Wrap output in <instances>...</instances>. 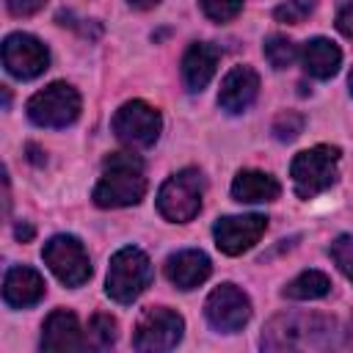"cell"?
<instances>
[{
  "mask_svg": "<svg viewBox=\"0 0 353 353\" xmlns=\"http://www.w3.org/2000/svg\"><path fill=\"white\" fill-rule=\"evenodd\" d=\"M146 193V176L141 157L130 152H113L105 157L102 176L94 188V204L113 210V207H130L138 204Z\"/></svg>",
  "mask_w": 353,
  "mask_h": 353,
  "instance_id": "obj_1",
  "label": "cell"
},
{
  "mask_svg": "<svg viewBox=\"0 0 353 353\" xmlns=\"http://www.w3.org/2000/svg\"><path fill=\"white\" fill-rule=\"evenodd\" d=\"M336 323L320 314H279L268 323L262 334V347L287 350V347H336Z\"/></svg>",
  "mask_w": 353,
  "mask_h": 353,
  "instance_id": "obj_2",
  "label": "cell"
},
{
  "mask_svg": "<svg viewBox=\"0 0 353 353\" xmlns=\"http://www.w3.org/2000/svg\"><path fill=\"white\" fill-rule=\"evenodd\" d=\"M336 165H339V149L336 146H312L301 154H295L290 165V176L295 185L298 199H314L317 193L328 190L336 182Z\"/></svg>",
  "mask_w": 353,
  "mask_h": 353,
  "instance_id": "obj_3",
  "label": "cell"
},
{
  "mask_svg": "<svg viewBox=\"0 0 353 353\" xmlns=\"http://www.w3.org/2000/svg\"><path fill=\"white\" fill-rule=\"evenodd\" d=\"M149 281H152V262L141 248L127 245L113 254L108 268V281H105V290L113 301L132 303L149 287Z\"/></svg>",
  "mask_w": 353,
  "mask_h": 353,
  "instance_id": "obj_4",
  "label": "cell"
},
{
  "mask_svg": "<svg viewBox=\"0 0 353 353\" xmlns=\"http://www.w3.org/2000/svg\"><path fill=\"white\" fill-rule=\"evenodd\" d=\"M204 196V176L196 168H182L168 176L157 193V210L165 221L188 223L199 215Z\"/></svg>",
  "mask_w": 353,
  "mask_h": 353,
  "instance_id": "obj_5",
  "label": "cell"
},
{
  "mask_svg": "<svg viewBox=\"0 0 353 353\" xmlns=\"http://www.w3.org/2000/svg\"><path fill=\"white\" fill-rule=\"evenodd\" d=\"M28 116L39 127H69L80 116V94L69 83H50L28 99Z\"/></svg>",
  "mask_w": 353,
  "mask_h": 353,
  "instance_id": "obj_6",
  "label": "cell"
},
{
  "mask_svg": "<svg viewBox=\"0 0 353 353\" xmlns=\"http://www.w3.org/2000/svg\"><path fill=\"white\" fill-rule=\"evenodd\" d=\"M47 268L63 281L66 287H80L91 279V259L83 248V243L72 234H55L44 243L41 251Z\"/></svg>",
  "mask_w": 353,
  "mask_h": 353,
  "instance_id": "obj_7",
  "label": "cell"
},
{
  "mask_svg": "<svg viewBox=\"0 0 353 353\" xmlns=\"http://www.w3.org/2000/svg\"><path fill=\"white\" fill-rule=\"evenodd\" d=\"M160 113L141 102V99H132V102H124L116 116H113V132L121 143L132 146V149H149L157 138H160Z\"/></svg>",
  "mask_w": 353,
  "mask_h": 353,
  "instance_id": "obj_8",
  "label": "cell"
},
{
  "mask_svg": "<svg viewBox=\"0 0 353 353\" xmlns=\"http://www.w3.org/2000/svg\"><path fill=\"white\" fill-rule=\"evenodd\" d=\"M182 331H185V323L176 312L165 306H152L141 314L132 345L135 350H171L179 345Z\"/></svg>",
  "mask_w": 353,
  "mask_h": 353,
  "instance_id": "obj_9",
  "label": "cell"
},
{
  "mask_svg": "<svg viewBox=\"0 0 353 353\" xmlns=\"http://www.w3.org/2000/svg\"><path fill=\"white\" fill-rule=\"evenodd\" d=\"M204 314L210 320V325L221 334H234L240 331L248 317H251V301L243 290H237L234 284H221L210 292L207 303H204Z\"/></svg>",
  "mask_w": 353,
  "mask_h": 353,
  "instance_id": "obj_10",
  "label": "cell"
},
{
  "mask_svg": "<svg viewBox=\"0 0 353 353\" xmlns=\"http://www.w3.org/2000/svg\"><path fill=\"white\" fill-rule=\"evenodd\" d=\"M3 63H6L8 74H14L19 80H33L47 69L50 52L30 33H11L3 41Z\"/></svg>",
  "mask_w": 353,
  "mask_h": 353,
  "instance_id": "obj_11",
  "label": "cell"
},
{
  "mask_svg": "<svg viewBox=\"0 0 353 353\" xmlns=\"http://www.w3.org/2000/svg\"><path fill=\"white\" fill-rule=\"evenodd\" d=\"M268 229V218L259 215V212H251V215H226L215 223L212 234H215V245L229 254V256H237L243 251H248Z\"/></svg>",
  "mask_w": 353,
  "mask_h": 353,
  "instance_id": "obj_12",
  "label": "cell"
},
{
  "mask_svg": "<svg viewBox=\"0 0 353 353\" xmlns=\"http://www.w3.org/2000/svg\"><path fill=\"white\" fill-rule=\"evenodd\" d=\"M259 94V74L251 66H234L226 72L221 91H218V105L226 113H243Z\"/></svg>",
  "mask_w": 353,
  "mask_h": 353,
  "instance_id": "obj_13",
  "label": "cell"
},
{
  "mask_svg": "<svg viewBox=\"0 0 353 353\" xmlns=\"http://www.w3.org/2000/svg\"><path fill=\"white\" fill-rule=\"evenodd\" d=\"M212 265H210V256L199 248H188V251H176L168 256L165 262V276L174 287L179 290H193L199 284L207 281Z\"/></svg>",
  "mask_w": 353,
  "mask_h": 353,
  "instance_id": "obj_14",
  "label": "cell"
},
{
  "mask_svg": "<svg viewBox=\"0 0 353 353\" xmlns=\"http://www.w3.org/2000/svg\"><path fill=\"white\" fill-rule=\"evenodd\" d=\"M44 279L33 270V268H8L6 279H3V298L8 306L14 309H28V306H36L41 298H44Z\"/></svg>",
  "mask_w": 353,
  "mask_h": 353,
  "instance_id": "obj_15",
  "label": "cell"
},
{
  "mask_svg": "<svg viewBox=\"0 0 353 353\" xmlns=\"http://www.w3.org/2000/svg\"><path fill=\"white\" fill-rule=\"evenodd\" d=\"M41 347L44 350H83L85 347V336L80 331V323L69 309H55L44 320Z\"/></svg>",
  "mask_w": 353,
  "mask_h": 353,
  "instance_id": "obj_16",
  "label": "cell"
},
{
  "mask_svg": "<svg viewBox=\"0 0 353 353\" xmlns=\"http://www.w3.org/2000/svg\"><path fill=\"white\" fill-rule=\"evenodd\" d=\"M215 66H218V50L212 44H204V41L190 44L188 52H185V58H182V80H185V88L188 91H201L212 80Z\"/></svg>",
  "mask_w": 353,
  "mask_h": 353,
  "instance_id": "obj_17",
  "label": "cell"
},
{
  "mask_svg": "<svg viewBox=\"0 0 353 353\" xmlns=\"http://www.w3.org/2000/svg\"><path fill=\"white\" fill-rule=\"evenodd\" d=\"M301 61H303V69H306L312 77L328 80V77L336 74V69H339V63H342V52H339V47H336L331 39L317 36V39H309V41L303 44Z\"/></svg>",
  "mask_w": 353,
  "mask_h": 353,
  "instance_id": "obj_18",
  "label": "cell"
},
{
  "mask_svg": "<svg viewBox=\"0 0 353 353\" xmlns=\"http://www.w3.org/2000/svg\"><path fill=\"white\" fill-rule=\"evenodd\" d=\"M281 193L279 182L265 174V171H240L232 182V196L234 201L256 204V201H273Z\"/></svg>",
  "mask_w": 353,
  "mask_h": 353,
  "instance_id": "obj_19",
  "label": "cell"
},
{
  "mask_svg": "<svg viewBox=\"0 0 353 353\" xmlns=\"http://www.w3.org/2000/svg\"><path fill=\"white\" fill-rule=\"evenodd\" d=\"M331 290V279L320 270H303L301 276H295L287 287H284V295L292 298V301H314V298H323L328 295Z\"/></svg>",
  "mask_w": 353,
  "mask_h": 353,
  "instance_id": "obj_20",
  "label": "cell"
},
{
  "mask_svg": "<svg viewBox=\"0 0 353 353\" xmlns=\"http://www.w3.org/2000/svg\"><path fill=\"white\" fill-rule=\"evenodd\" d=\"M116 336H119V325L110 314H94L91 323H88V334H85V347L91 350H108L116 345Z\"/></svg>",
  "mask_w": 353,
  "mask_h": 353,
  "instance_id": "obj_21",
  "label": "cell"
},
{
  "mask_svg": "<svg viewBox=\"0 0 353 353\" xmlns=\"http://www.w3.org/2000/svg\"><path fill=\"white\" fill-rule=\"evenodd\" d=\"M298 55V47L292 44V39L281 36V33H273L268 41H265V58L270 61L273 69H287Z\"/></svg>",
  "mask_w": 353,
  "mask_h": 353,
  "instance_id": "obj_22",
  "label": "cell"
},
{
  "mask_svg": "<svg viewBox=\"0 0 353 353\" xmlns=\"http://www.w3.org/2000/svg\"><path fill=\"white\" fill-rule=\"evenodd\" d=\"M314 6H317V0H284V3L273 11V17H276L279 22H284V25H301V22L314 11Z\"/></svg>",
  "mask_w": 353,
  "mask_h": 353,
  "instance_id": "obj_23",
  "label": "cell"
},
{
  "mask_svg": "<svg viewBox=\"0 0 353 353\" xmlns=\"http://www.w3.org/2000/svg\"><path fill=\"white\" fill-rule=\"evenodd\" d=\"M201 3V11L212 19V22H229L240 14L243 8V0H199Z\"/></svg>",
  "mask_w": 353,
  "mask_h": 353,
  "instance_id": "obj_24",
  "label": "cell"
},
{
  "mask_svg": "<svg viewBox=\"0 0 353 353\" xmlns=\"http://www.w3.org/2000/svg\"><path fill=\"white\" fill-rule=\"evenodd\" d=\"M331 259L353 281V234H342L331 243Z\"/></svg>",
  "mask_w": 353,
  "mask_h": 353,
  "instance_id": "obj_25",
  "label": "cell"
},
{
  "mask_svg": "<svg viewBox=\"0 0 353 353\" xmlns=\"http://www.w3.org/2000/svg\"><path fill=\"white\" fill-rule=\"evenodd\" d=\"M303 132V116L301 113H281L276 121H273V135L279 141H292Z\"/></svg>",
  "mask_w": 353,
  "mask_h": 353,
  "instance_id": "obj_26",
  "label": "cell"
},
{
  "mask_svg": "<svg viewBox=\"0 0 353 353\" xmlns=\"http://www.w3.org/2000/svg\"><path fill=\"white\" fill-rule=\"evenodd\" d=\"M44 3H47V0H6V8H8V14H14V17H30V14L41 11Z\"/></svg>",
  "mask_w": 353,
  "mask_h": 353,
  "instance_id": "obj_27",
  "label": "cell"
},
{
  "mask_svg": "<svg viewBox=\"0 0 353 353\" xmlns=\"http://www.w3.org/2000/svg\"><path fill=\"white\" fill-rule=\"evenodd\" d=\"M336 30L342 36L353 39V3H347V6L339 8V14H336Z\"/></svg>",
  "mask_w": 353,
  "mask_h": 353,
  "instance_id": "obj_28",
  "label": "cell"
},
{
  "mask_svg": "<svg viewBox=\"0 0 353 353\" xmlns=\"http://www.w3.org/2000/svg\"><path fill=\"white\" fill-rule=\"evenodd\" d=\"M17 237H19L22 243L30 240V237H33V226H30V223H19V226H17Z\"/></svg>",
  "mask_w": 353,
  "mask_h": 353,
  "instance_id": "obj_29",
  "label": "cell"
},
{
  "mask_svg": "<svg viewBox=\"0 0 353 353\" xmlns=\"http://www.w3.org/2000/svg\"><path fill=\"white\" fill-rule=\"evenodd\" d=\"M132 8H138V11H146V8H154L160 0H127Z\"/></svg>",
  "mask_w": 353,
  "mask_h": 353,
  "instance_id": "obj_30",
  "label": "cell"
},
{
  "mask_svg": "<svg viewBox=\"0 0 353 353\" xmlns=\"http://www.w3.org/2000/svg\"><path fill=\"white\" fill-rule=\"evenodd\" d=\"M347 83H350V94H353V72H350V77H347Z\"/></svg>",
  "mask_w": 353,
  "mask_h": 353,
  "instance_id": "obj_31",
  "label": "cell"
}]
</instances>
